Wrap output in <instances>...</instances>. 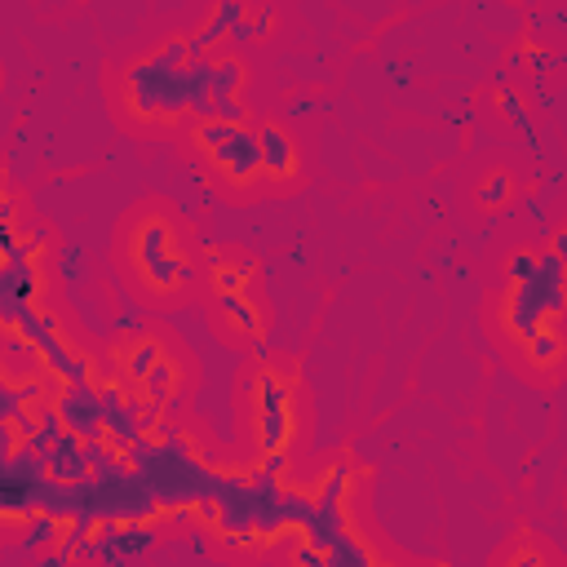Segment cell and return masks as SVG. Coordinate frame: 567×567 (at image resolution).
Returning <instances> with one entry per match:
<instances>
[{"label":"cell","instance_id":"cell-1","mask_svg":"<svg viewBox=\"0 0 567 567\" xmlns=\"http://www.w3.org/2000/svg\"><path fill=\"white\" fill-rule=\"evenodd\" d=\"M559 315H567V266L554 249H545V253H536V275L510 284V293L501 302V324L523 346L536 328Z\"/></svg>","mask_w":567,"mask_h":567},{"label":"cell","instance_id":"cell-2","mask_svg":"<svg viewBox=\"0 0 567 567\" xmlns=\"http://www.w3.org/2000/svg\"><path fill=\"white\" fill-rule=\"evenodd\" d=\"M138 474L151 483L164 510H195L200 501H213V483H218V470L204 466L195 443L178 430L160 435V452Z\"/></svg>","mask_w":567,"mask_h":567},{"label":"cell","instance_id":"cell-3","mask_svg":"<svg viewBox=\"0 0 567 567\" xmlns=\"http://www.w3.org/2000/svg\"><path fill=\"white\" fill-rule=\"evenodd\" d=\"M191 102H195L191 67L187 63H169L160 49L125 71V107L138 120L169 125V120H178L182 111H191Z\"/></svg>","mask_w":567,"mask_h":567},{"label":"cell","instance_id":"cell-4","mask_svg":"<svg viewBox=\"0 0 567 567\" xmlns=\"http://www.w3.org/2000/svg\"><path fill=\"white\" fill-rule=\"evenodd\" d=\"M129 257H133L138 280L147 284L151 293H173V288H182V253L173 249V226L156 218V213L133 226Z\"/></svg>","mask_w":567,"mask_h":567},{"label":"cell","instance_id":"cell-5","mask_svg":"<svg viewBox=\"0 0 567 567\" xmlns=\"http://www.w3.org/2000/svg\"><path fill=\"white\" fill-rule=\"evenodd\" d=\"M58 412H63L67 430H76L80 439H107V412H102V386L94 381H63L54 395Z\"/></svg>","mask_w":567,"mask_h":567},{"label":"cell","instance_id":"cell-6","mask_svg":"<svg viewBox=\"0 0 567 567\" xmlns=\"http://www.w3.org/2000/svg\"><path fill=\"white\" fill-rule=\"evenodd\" d=\"M213 164V169L222 173L226 182H235V187H249V182L266 178V164H262V138H257V129L249 125H235V133L222 142L213 156H204Z\"/></svg>","mask_w":567,"mask_h":567},{"label":"cell","instance_id":"cell-7","mask_svg":"<svg viewBox=\"0 0 567 567\" xmlns=\"http://www.w3.org/2000/svg\"><path fill=\"white\" fill-rule=\"evenodd\" d=\"M45 461H49V479H58V483H85L89 474H94L85 439H80L76 430H63V439L45 452Z\"/></svg>","mask_w":567,"mask_h":567},{"label":"cell","instance_id":"cell-8","mask_svg":"<svg viewBox=\"0 0 567 567\" xmlns=\"http://www.w3.org/2000/svg\"><path fill=\"white\" fill-rule=\"evenodd\" d=\"M257 138H262V164H266V178L275 182H288L297 178V169H302V160H297V142L284 133V125H262L257 129Z\"/></svg>","mask_w":567,"mask_h":567},{"label":"cell","instance_id":"cell-9","mask_svg":"<svg viewBox=\"0 0 567 567\" xmlns=\"http://www.w3.org/2000/svg\"><path fill=\"white\" fill-rule=\"evenodd\" d=\"M244 9H249V0H218V5H213V14L204 18V27L191 36V58H204L213 45L231 40V27L240 23V18H249Z\"/></svg>","mask_w":567,"mask_h":567},{"label":"cell","instance_id":"cell-10","mask_svg":"<svg viewBox=\"0 0 567 567\" xmlns=\"http://www.w3.org/2000/svg\"><path fill=\"white\" fill-rule=\"evenodd\" d=\"M563 355H567V346H563V333L554 324H541L528 342H523V359H528L536 373H554V368L563 364Z\"/></svg>","mask_w":567,"mask_h":567},{"label":"cell","instance_id":"cell-11","mask_svg":"<svg viewBox=\"0 0 567 567\" xmlns=\"http://www.w3.org/2000/svg\"><path fill=\"white\" fill-rule=\"evenodd\" d=\"M63 532H67V519H58V514H49V510H36L32 519L23 523V554H45V550H54L58 541H63Z\"/></svg>","mask_w":567,"mask_h":567},{"label":"cell","instance_id":"cell-12","mask_svg":"<svg viewBox=\"0 0 567 567\" xmlns=\"http://www.w3.org/2000/svg\"><path fill=\"white\" fill-rule=\"evenodd\" d=\"M40 266L36 257H27V262H5L0 266V297H27V302H36L40 297Z\"/></svg>","mask_w":567,"mask_h":567},{"label":"cell","instance_id":"cell-13","mask_svg":"<svg viewBox=\"0 0 567 567\" xmlns=\"http://www.w3.org/2000/svg\"><path fill=\"white\" fill-rule=\"evenodd\" d=\"M328 567H377V550L359 532H342L328 545Z\"/></svg>","mask_w":567,"mask_h":567},{"label":"cell","instance_id":"cell-14","mask_svg":"<svg viewBox=\"0 0 567 567\" xmlns=\"http://www.w3.org/2000/svg\"><path fill=\"white\" fill-rule=\"evenodd\" d=\"M218 306L222 315L235 324V333H244L253 342V337H262V315H257V306L249 302V293H218Z\"/></svg>","mask_w":567,"mask_h":567},{"label":"cell","instance_id":"cell-15","mask_svg":"<svg viewBox=\"0 0 567 567\" xmlns=\"http://www.w3.org/2000/svg\"><path fill=\"white\" fill-rule=\"evenodd\" d=\"M120 359H125V373H129L133 386H142V377H147L151 368H156L160 359H164V346H160V337L138 333V342H133V346H129Z\"/></svg>","mask_w":567,"mask_h":567},{"label":"cell","instance_id":"cell-16","mask_svg":"<svg viewBox=\"0 0 567 567\" xmlns=\"http://www.w3.org/2000/svg\"><path fill=\"white\" fill-rule=\"evenodd\" d=\"M178 381H182V368H178V359H169L164 355L156 368H151L147 377H142V395H147V404H169L173 399V390H178Z\"/></svg>","mask_w":567,"mask_h":567},{"label":"cell","instance_id":"cell-17","mask_svg":"<svg viewBox=\"0 0 567 567\" xmlns=\"http://www.w3.org/2000/svg\"><path fill=\"white\" fill-rule=\"evenodd\" d=\"M191 111L200 120H231V125H249V111L240 107V98H218V94H200L191 102Z\"/></svg>","mask_w":567,"mask_h":567},{"label":"cell","instance_id":"cell-18","mask_svg":"<svg viewBox=\"0 0 567 567\" xmlns=\"http://www.w3.org/2000/svg\"><path fill=\"white\" fill-rule=\"evenodd\" d=\"M244 80H249V67H244L240 58H218V63H213V76H209V94L235 98L244 89Z\"/></svg>","mask_w":567,"mask_h":567},{"label":"cell","instance_id":"cell-19","mask_svg":"<svg viewBox=\"0 0 567 567\" xmlns=\"http://www.w3.org/2000/svg\"><path fill=\"white\" fill-rule=\"evenodd\" d=\"M510 200H514V178L510 173H501V169H492L488 178L479 182V204L483 209H505Z\"/></svg>","mask_w":567,"mask_h":567},{"label":"cell","instance_id":"cell-20","mask_svg":"<svg viewBox=\"0 0 567 567\" xmlns=\"http://www.w3.org/2000/svg\"><path fill=\"white\" fill-rule=\"evenodd\" d=\"M231 133H235L231 120H200V125H195V133H191V142L200 147V156H213V151H218L222 142L231 138Z\"/></svg>","mask_w":567,"mask_h":567},{"label":"cell","instance_id":"cell-21","mask_svg":"<svg viewBox=\"0 0 567 567\" xmlns=\"http://www.w3.org/2000/svg\"><path fill=\"white\" fill-rule=\"evenodd\" d=\"M497 102H501V111H505V116L514 120V129H519L528 142H536V129H532V120H528V107H523V98H519V94H510V89H501Z\"/></svg>","mask_w":567,"mask_h":567},{"label":"cell","instance_id":"cell-22","mask_svg":"<svg viewBox=\"0 0 567 567\" xmlns=\"http://www.w3.org/2000/svg\"><path fill=\"white\" fill-rule=\"evenodd\" d=\"M528 275H536V253L532 249H514L510 262H505V280L519 284V280H528Z\"/></svg>","mask_w":567,"mask_h":567},{"label":"cell","instance_id":"cell-23","mask_svg":"<svg viewBox=\"0 0 567 567\" xmlns=\"http://www.w3.org/2000/svg\"><path fill=\"white\" fill-rule=\"evenodd\" d=\"M213 284H218V293H244V288H249V275H244V266H222L218 262Z\"/></svg>","mask_w":567,"mask_h":567},{"label":"cell","instance_id":"cell-24","mask_svg":"<svg viewBox=\"0 0 567 567\" xmlns=\"http://www.w3.org/2000/svg\"><path fill=\"white\" fill-rule=\"evenodd\" d=\"M293 563H302V567H328V554L319 550L315 541H306V536H302V541L293 545Z\"/></svg>","mask_w":567,"mask_h":567},{"label":"cell","instance_id":"cell-25","mask_svg":"<svg viewBox=\"0 0 567 567\" xmlns=\"http://www.w3.org/2000/svg\"><path fill=\"white\" fill-rule=\"evenodd\" d=\"M80 275H85V257H80V249H63V280L76 284Z\"/></svg>","mask_w":567,"mask_h":567},{"label":"cell","instance_id":"cell-26","mask_svg":"<svg viewBox=\"0 0 567 567\" xmlns=\"http://www.w3.org/2000/svg\"><path fill=\"white\" fill-rule=\"evenodd\" d=\"M23 244L32 249V257H40V253H45V244H49V231H45V226H36V231H23Z\"/></svg>","mask_w":567,"mask_h":567},{"label":"cell","instance_id":"cell-27","mask_svg":"<svg viewBox=\"0 0 567 567\" xmlns=\"http://www.w3.org/2000/svg\"><path fill=\"white\" fill-rule=\"evenodd\" d=\"M253 23H257V36H271V27H275V9L271 5H262L253 14Z\"/></svg>","mask_w":567,"mask_h":567},{"label":"cell","instance_id":"cell-28","mask_svg":"<svg viewBox=\"0 0 567 567\" xmlns=\"http://www.w3.org/2000/svg\"><path fill=\"white\" fill-rule=\"evenodd\" d=\"M231 40H262V36H257V23H253V18H240V23L231 27Z\"/></svg>","mask_w":567,"mask_h":567},{"label":"cell","instance_id":"cell-29","mask_svg":"<svg viewBox=\"0 0 567 567\" xmlns=\"http://www.w3.org/2000/svg\"><path fill=\"white\" fill-rule=\"evenodd\" d=\"M528 63H532L536 71H550L554 63H559V58H554V54H545V49H528Z\"/></svg>","mask_w":567,"mask_h":567},{"label":"cell","instance_id":"cell-30","mask_svg":"<svg viewBox=\"0 0 567 567\" xmlns=\"http://www.w3.org/2000/svg\"><path fill=\"white\" fill-rule=\"evenodd\" d=\"M510 563H545V554H541V550H532V545H523V550H514V554H510Z\"/></svg>","mask_w":567,"mask_h":567},{"label":"cell","instance_id":"cell-31","mask_svg":"<svg viewBox=\"0 0 567 567\" xmlns=\"http://www.w3.org/2000/svg\"><path fill=\"white\" fill-rule=\"evenodd\" d=\"M0 222H5V226H14V222H18V209H14V195H9V191H5V200H0Z\"/></svg>","mask_w":567,"mask_h":567},{"label":"cell","instance_id":"cell-32","mask_svg":"<svg viewBox=\"0 0 567 567\" xmlns=\"http://www.w3.org/2000/svg\"><path fill=\"white\" fill-rule=\"evenodd\" d=\"M550 249L559 253V257H563V266H567V226H559V231L550 235Z\"/></svg>","mask_w":567,"mask_h":567},{"label":"cell","instance_id":"cell-33","mask_svg":"<svg viewBox=\"0 0 567 567\" xmlns=\"http://www.w3.org/2000/svg\"><path fill=\"white\" fill-rule=\"evenodd\" d=\"M315 111V98H297V107H293V116H311Z\"/></svg>","mask_w":567,"mask_h":567}]
</instances>
